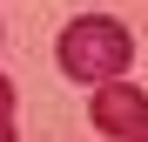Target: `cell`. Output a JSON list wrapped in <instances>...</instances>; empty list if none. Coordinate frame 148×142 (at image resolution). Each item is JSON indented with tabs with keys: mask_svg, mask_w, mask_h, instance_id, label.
I'll list each match as a JSON object with an SVG mask.
<instances>
[{
	"mask_svg": "<svg viewBox=\"0 0 148 142\" xmlns=\"http://www.w3.org/2000/svg\"><path fill=\"white\" fill-rule=\"evenodd\" d=\"M94 129L101 135H114V142H135L141 129H148V88H135V81H94Z\"/></svg>",
	"mask_w": 148,
	"mask_h": 142,
	"instance_id": "7a4b0ae2",
	"label": "cell"
},
{
	"mask_svg": "<svg viewBox=\"0 0 148 142\" xmlns=\"http://www.w3.org/2000/svg\"><path fill=\"white\" fill-rule=\"evenodd\" d=\"M54 61H61L67 81H114L135 61V34L114 14H74L61 27V41H54Z\"/></svg>",
	"mask_w": 148,
	"mask_h": 142,
	"instance_id": "6da1fadb",
	"label": "cell"
},
{
	"mask_svg": "<svg viewBox=\"0 0 148 142\" xmlns=\"http://www.w3.org/2000/svg\"><path fill=\"white\" fill-rule=\"evenodd\" d=\"M0 142H14V81L0 75Z\"/></svg>",
	"mask_w": 148,
	"mask_h": 142,
	"instance_id": "3957f363",
	"label": "cell"
},
{
	"mask_svg": "<svg viewBox=\"0 0 148 142\" xmlns=\"http://www.w3.org/2000/svg\"><path fill=\"white\" fill-rule=\"evenodd\" d=\"M135 142H148V129H141V135H135Z\"/></svg>",
	"mask_w": 148,
	"mask_h": 142,
	"instance_id": "277c9868",
	"label": "cell"
}]
</instances>
